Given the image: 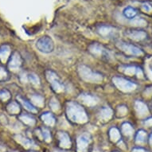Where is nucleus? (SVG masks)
Returning a JSON list of instances; mask_svg holds the SVG:
<instances>
[{"instance_id":"38","label":"nucleus","mask_w":152,"mask_h":152,"mask_svg":"<svg viewBox=\"0 0 152 152\" xmlns=\"http://www.w3.org/2000/svg\"><path fill=\"white\" fill-rule=\"evenodd\" d=\"M149 143H150V145H151V146L152 147V132H151V135H150Z\"/></svg>"},{"instance_id":"21","label":"nucleus","mask_w":152,"mask_h":152,"mask_svg":"<svg viewBox=\"0 0 152 152\" xmlns=\"http://www.w3.org/2000/svg\"><path fill=\"white\" fill-rule=\"evenodd\" d=\"M109 138L111 141L113 142H116L120 141L121 135H120V131L116 127H112L109 130Z\"/></svg>"},{"instance_id":"15","label":"nucleus","mask_w":152,"mask_h":152,"mask_svg":"<svg viewBox=\"0 0 152 152\" xmlns=\"http://www.w3.org/2000/svg\"><path fill=\"white\" fill-rule=\"evenodd\" d=\"M134 107L137 115L140 117H144L149 114V109L147 105L140 100H136L134 104Z\"/></svg>"},{"instance_id":"11","label":"nucleus","mask_w":152,"mask_h":152,"mask_svg":"<svg viewBox=\"0 0 152 152\" xmlns=\"http://www.w3.org/2000/svg\"><path fill=\"white\" fill-rule=\"evenodd\" d=\"M125 35L131 40L135 41V42L143 41L147 37V33L143 30H128L125 33Z\"/></svg>"},{"instance_id":"20","label":"nucleus","mask_w":152,"mask_h":152,"mask_svg":"<svg viewBox=\"0 0 152 152\" xmlns=\"http://www.w3.org/2000/svg\"><path fill=\"white\" fill-rule=\"evenodd\" d=\"M30 100L33 104L39 107H42L45 105V100L40 95H32L30 96Z\"/></svg>"},{"instance_id":"1","label":"nucleus","mask_w":152,"mask_h":152,"mask_svg":"<svg viewBox=\"0 0 152 152\" xmlns=\"http://www.w3.org/2000/svg\"><path fill=\"white\" fill-rule=\"evenodd\" d=\"M66 115L71 122L82 124L88 121V115L82 106L76 102H69L66 106Z\"/></svg>"},{"instance_id":"23","label":"nucleus","mask_w":152,"mask_h":152,"mask_svg":"<svg viewBox=\"0 0 152 152\" xmlns=\"http://www.w3.org/2000/svg\"><path fill=\"white\" fill-rule=\"evenodd\" d=\"M18 100L20 101L21 104H23V107H25L26 109L27 110V111L32 112V113H37V110L36 109V107H35L34 106L31 104V103H30L26 100H24V99H23L22 97H18Z\"/></svg>"},{"instance_id":"2","label":"nucleus","mask_w":152,"mask_h":152,"mask_svg":"<svg viewBox=\"0 0 152 152\" xmlns=\"http://www.w3.org/2000/svg\"><path fill=\"white\" fill-rule=\"evenodd\" d=\"M78 73L80 75V78L86 82L99 84L104 80V77L100 73L93 72L86 65H80L78 67Z\"/></svg>"},{"instance_id":"42","label":"nucleus","mask_w":152,"mask_h":152,"mask_svg":"<svg viewBox=\"0 0 152 152\" xmlns=\"http://www.w3.org/2000/svg\"><path fill=\"white\" fill-rule=\"evenodd\" d=\"M32 152H34V151H32Z\"/></svg>"},{"instance_id":"41","label":"nucleus","mask_w":152,"mask_h":152,"mask_svg":"<svg viewBox=\"0 0 152 152\" xmlns=\"http://www.w3.org/2000/svg\"><path fill=\"white\" fill-rule=\"evenodd\" d=\"M113 152H118V151H113Z\"/></svg>"},{"instance_id":"17","label":"nucleus","mask_w":152,"mask_h":152,"mask_svg":"<svg viewBox=\"0 0 152 152\" xmlns=\"http://www.w3.org/2000/svg\"><path fill=\"white\" fill-rule=\"evenodd\" d=\"M41 119H42V120L44 122V124L45 125L50 126V127L54 126L55 123H56L54 116L50 112H45V113H43L42 116H41Z\"/></svg>"},{"instance_id":"37","label":"nucleus","mask_w":152,"mask_h":152,"mask_svg":"<svg viewBox=\"0 0 152 152\" xmlns=\"http://www.w3.org/2000/svg\"><path fill=\"white\" fill-rule=\"evenodd\" d=\"M132 152H147V151L145 149L142 148V147H135V148H134V149L132 150Z\"/></svg>"},{"instance_id":"30","label":"nucleus","mask_w":152,"mask_h":152,"mask_svg":"<svg viewBox=\"0 0 152 152\" xmlns=\"http://www.w3.org/2000/svg\"><path fill=\"white\" fill-rule=\"evenodd\" d=\"M18 140L19 141V142H21V143L23 145V147H32V146H35V144L34 143L33 141L27 140V139H26V138L23 137V136L18 135Z\"/></svg>"},{"instance_id":"27","label":"nucleus","mask_w":152,"mask_h":152,"mask_svg":"<svg viewBox=\"0 0 152 152\" xmlns=\"http://www.w3.org/2000/svg\"><path fill=\"white\" fill-rule=\"evenodd\" d=\"M50 107L53 112H58L61 110V104L58 99L53 97L50 101Z\"/></svg>"},{"instance_id":"14","label":"nucleus","mask_w":152,"mask_h":152,"mask_svg":"<svg viewBox=\"0 0 152 152\" xmlns=\"http://www.w3.org/2000/svg\"><path fill=\"white\" fill-rule=\"evenodd\" d=\"M22 62H23V61H22V58L19 53L17 52H14L10 58L8 66L10 69L17 70L21 67Z\"/></svg>"},{"instance_id":"3","label":"nucleus","mask_w":152,"mask_h":152,"mask_svg":"<svg viewBox=\"0 0 152 152\" xmlns=\"http://www.w3.org/2000/svg\"><path fill=\"white\" fill-rule=\"evenodd\" d=\"M115 46L123 53L129 57H141L143 55V52L141 49L134 45L124 42H118L115 44Z\"/></svg>"},{"instance_id":"8","label":"nucleus","mask_w":152,"mask_h":152,"mask_svg":"<svg viewBox=\"0 0 152 152\" xmlns=\"http://www.w3.org/2000/svg\"><path fill=\"white\" fill-rule=\"evenodd\" d=\"M92 141L91 136L88 133H84L80 135L77 140V151L85 152Z\"/></svg>"},{"instance_id":"36","label":"nucleus","mask_w":152,"mask_h":152,"mask_svg":"<svg viewBox=\"0 0 152 152\" xmlns=\"http://www.w3.org/2000/svg\"><path fill=\"white\" fill-rule=\"evenodd\" d=\"M144 124L149 127H152V117L148 118V119H147V120H145Z\"/></svg>"},{"instance_id":"9","label":"nucleus","mask_w":152,"mask_h":152,"mask_svg":"<svg viewBox=\"0 0 152 152\" xmlns=\"http://www.w3.org/2000/svg\"><path fill=\"white\" fill-rule=\"evenodd\" d=\"M98 34L104 38H113L117 34V30L111 26H100L97 30Z\"/></svg>"},{"instance_id":"13","label":"nucleus","mask_w":152,"mask_h":152,"mask_svg":"<svg viewBox=\"0 0 152 152\" xmlns=\"http://www.w3.org/2000/svg\"><path fill=\"white\" fill-rule=\"evenodd\" d=\"M120 70H121L124 74L127 76H136L138 77H142L143 73H142V69L136 66H124V67L120 68Z\"/></svg>"},{"instance_id":"32","label":"nucleus","mask_w":152,"mask_h":152,"mask_svg":"<svg viewBox=\"0 0 152 152\" xmlns=\"http://www.w3.org/2000/svg\"><path fill=\"white\" fill-rule=\"evenodd\" d=\"M141 10H142V12H144L147 15H152V5H151L149 3H143L141 6Z\"/></svg>"},{"instance_id":"12","label":"nucleus","mask_w":152,"mask_h":152,"mask_svg":"<svg viewBox=\"0 0 152 152\" xmlns=\"http://www.w3.org/2000/svg\"><path fill=\"white\" fill-rule=\"evenodd\" d=\"M58 139L59 146L63 149H69L72 147V142L70 140L69 135L66 132H58Z\"/></svg>"},{"instance_id":"31","label":"nucleus","mask_w":152,"mask_h":152,"mask_svg":"<svg viewBox=\"0 0 152 152\" xmlns=\"http://www.w3.org/2000/svg\"><path fill=\"white\" fill-rule=\"evenodd\" d=\"M132 24L135 26H147V22L141 18H137L132 19Z\"/></svg>"},{"instance_id":"6","label":"nucleus","mask_w":152,"mask_h":152,"mask_svg":"<svg viewBox=\"0 0 152 152\" xmlns=\"http://www.w3.org/2000/svg\"><path fill=\"white\" fill-rule=\"evenodd\" d=\"M45 77H46V80H48V82L50 83L53 90L55 92L60 93V92H62L64 91L65 87L61 83L60 79L54 72H53L51 70H47L45 72Z\"/></svg>"},{"instance_id":"18","label":"nucleus","mask_w":152,"mask_h":152,"mask_svg":"<svg viewBox=\"0 0 152 152\" xmlns=\"http://www.w3.org/2000/svg\"><path fill=\"white\" fill-rule=\"evenodd\" d=\"M10 53V48L9 45H3L0 47V61L5 62L7 60Z\"/></svg>"},{"instance_id":"39","label":"nucleus","mask_w":152,"mask_h":152,"mask_svg":"<svg viewBox=\"0 0 152 152\" xmlns=\"http://www.w3.org/2000/svg\"><path fill=\"white\" fill-rule=\"evenodd\" d=\"M53 152H64L62 151H59V150H54Z\"/></svg>"},{"instance_id":"40","label":"nucleus","mask_w":152,"mask_h":152,"mask_svg":"<svg viewBox=\"0 0 152 152\" xmlns=\"http://www.w3.org/2000/svg\"><path fill=\"white\" fill-rule=\"evenodd\" d=\"M150 67H151V70L152 71V61L151 62V65H150Z\"/></svg>"},{"instance_id":"22","label":"nucleus","mask_w":152,"mask_h":152,"mask_svg":"<svg viewBox=\"0 0 152 152\" xmlns=\"http://www.w3.org/2000/svg\"><path fill=\"white\" fill-rule=\"evenodd\" d=\"M19 120L26 125L31 126V127L34 126L35 124H36V120H35L34 118H33L32 116L29 115H26V114H23V115H19Z\"/></svg>"},{"instance_id":"19","label":"nucleus","mask_w":152,"mask_h":152,"mask_svg":"<svg viewBox=\"0 0 152 152\" xmlns=\"http://www.w3.org/2000/svg\"><path fill=\"white\" fill-rule=\"evenodd\" d=\"M121 132L126 137H131L134 133V128L129 123H124L121 126Z\"/></svg>"},{"instance_id":"28","label":"nucleus","mask_w":152,"mask_h":152,"mask_svg":"<svg viewBox=\"0 0 152 152\" xmlns=\"http://www.w3.org/2000/svg\"><path fill=\"white\" fill-rule=\"evenodd\" d=\"M127 114V107L125 105H120L116 108L115 115L119 118L124 117L125 115Z\"/></svg>"},{"instance_id":"16","label":"nucleus","mask_w":152,"mask_h":152,"mask_svg":"<svg viewBox=\"0 0 152 152\" xmlns=\"http://www.w3.org/2000/svg\"><path fill=\"white\" fill-rule=\"evenodd\" d=\"M113 116V111L111 107H104L98 112V118L100 121L105 123L108 122Z\"/></svg>"},{"instance_id":"29","label":"nucleus","mask_w":152,"mask_h":152,"mask_svg":"<svg viewBox=\"0 0 152 152\" xmlns=\"http://www.w3.org/2000/svg\"><path fill=\"white\" fill-rule=\"evenodd\" d=\"M40 131V135H42V139L45 140L46 142H50L51 141V135H50V131L46 128H42Z\"/></svg>"},{"instance_id":"34","label":"nucleus","mask_w":152,"mask_h":152,"mask_svg":"<svg viewBox=\"0 0 152 152\" xmlns=\"http://www.w3.org/2000/svg\"><path fill=\"white\" fill-rule=\"evenodd\" d=\"M10 98V92L7 90H0V100L6 101Z\"/></svg>"},{"instance_id":"4","label":"nucleus","mask_w":152,"mask_h":152,"mask_svg":"<svg viewBox=\"0 0 152 152\" xmlns=\"http://www.w3.org/2000/svg\"><path fill=\"white\" fill-rule=\"evenodd\" d=\"M112 82L118 89L123 92L127 93L135 91L137 88V85L123 77H115L112 78Z\"/></svg>"},{"instance_id":"35","label":"nucleus","mask_w":152,"mask_h":152,"mask_svg":"<svg viewBox=\"0 0 152 152\" xmlns=\"http://www.w3.org/2000/svg\"><path fill=\"white\" fill-rule=\"evenodd\" d=\"M8 77V72H7L5 68L0 67V80L4 81L7 79Z\"/></svg>"},{"instance_id":"10","label":"nucleus","mask_w":152,"mask_h":152,"mask_svg":"<svg viewBox=\"0 0 152 152\" xmlns=\"http://www.w3.org/2000/svg\"><path fill=\"white\" fill-rule=\"evenodd\" d=\"M78 99L81 102L88 107H93L95 105H96L99 102V99L95 96H92L88 93H81L78 96Z\"/></svg>"},{"instance_id":"33","label":"nucleus","mask_w":152,"mask_h":152,"mask_svg":"<svg viewBox=\"0 0 152 152\" xmlns=\"http://www.w3.org/2000/svg\"><path fill=\"white\" fill-rule=\"evenodd\" d=\"M28 79H29V80H30V82L32 83L33 85H40V80H39V77H37V75L34 74V73H30V74L28 76Z\"/></svg>"},{"instance_id":"24","label":"nucleus","mask_w":152,"mask_h":152,"mask_svg":"<svg viewBox=\"0 0 152 152\" xmlns=\"http://www.w3.org/2000/svg\"><path fill=\"white\" fill-rule=\"evenodd\" d=\"M7 110L10 114L16 115V114H18L20 112V106L16 102H11L7 105Z\"/></svg>"},{"instance_id":"7","label":"nucleus","mask_w":152,"mask_h":152,"mask_svg":"<svg viewBox=\"0 0 152 152\" xmlns=\"http://www.w3.org/2000/svg\"><path fill=\"white\" fill-rule=\"evenodd\" d=\"M36 47L40 52L44 53H50L54 50V43L51 37L44 36L37 41Z\"/></svg>"},{"instance_id":"26","label":"nucleus","mask_w":152,"mask_h":152,"mask_svg":"<svg viewBox=\"0 0 152 152\" xmlns=\"http://www.w3.org/2000/svg\"><path fill=\"white\" fill-rule=\"evenodd\" d=\"M147 139V132L144 130H140L135 135V142L137 143H142Z\"/></svg>"},{"instance_id":"25","label":"nucleus","mask_w":152,"mask_h":152,"mask_svg":"<svg viewBox=\"0 0 152 152\" xmlns=\"http://www.w3.org/2000/svg\"><path fill=\"white\" fill-rule=\"evenodd\" d=\"M136 15H137V10H135V8L127 7L124 10V15L127 18H130V19L135 18Z\"/></svg>"},{"instance_id":"5","label":"nucleus","mask_w":152,"mask_h":152,"mask_svg":"<svg viewBox=\"0 0 152 152\" xmlns=\"http://www.w3.org/2000/svg\"><path fill=\"white\" fill-rule=\"evenodd\" d=\"M88 52L97 58L107 59L109 60L111 58V53L107 50H106L100 43H92L88 46Z\"/></svg>"}]
</instances>
